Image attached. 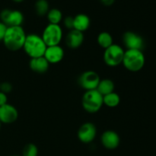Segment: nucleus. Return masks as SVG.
<instances>
[{"instance_id": "f257e3e1", "label": "nucleus", "mask_w": 156, "mask_h": 156, "mask_svg": "<svg viewBox=\"0 0 156 156\" xmlns=\"http://www.w3.org/2000/svg\"><path fill=\"white\" fill-rule=\"evenodd\" d=\"M26 36L22 26L8 27L2 42L7 50L12 52L18 51L23 48Z\"/></svg>"}, {"instance_id": "f03ea898", "label": "nucleus", "mask_w": 156, "mask_h": 156, "mask_svg": "<svg viewBox=\"0 0 156 156\" xmlns=\"http://www.w3.org/2000/svg\"><path fill=\"white\" fill-rule=\"evenodd\" d=\"M47 47L41 36L35 34H30L26 36L23 50L24 53L32 59L44 56Z\"/></svg>"}, {"instance_id": "7ed1b4c3", "label": "nucleus", "mask_w": 156, "mask_h": 156, "mask_svg": "<svg viewBox=\"0 0 156 156\" xmlns=\"http://www.w3.org/2000/svg\"><path fill=\"white\" fill-rule=\"evenodd\" d=\"M145 61V56L142 50H126L124 52L122 64L127 70L136 73L143 68Z\"/></svg>"}, {"instance_id": "20e7f679", "label": "nucleus", "mask_w": 156, "mask_h": 156, "mask_svg": "<svg viewBox=\"0 0 156 156\" xmlns=\"http://www.w3.org/2000/svg\"><path fill=\"white\" fill-rule=\"evenodd\" d=\"M82 105L86 112L95 114L100 111L104 105L103 96L96 89L85 91L82 95Z\"/></svg>"}, {"instance_id": "39448f33", "label": "nucleus", "mask_w": 156, "mask_h": 156, "mask_svg": "<svg viewBox=\"0 0 156 156\" xmlns=\"http://www.w3.org/2000/svg\"><path fill=\"white\" fill-rule=\"evenodd\" d=\"M62 27L59 24H48L44 28L42 34L43 41L47 47L59 45L62 39Z\"/></svg>"}, {"instance_id": "423d86ee", "label": "nucleus", "mask_w": 156, "mask_h": 156, "mask_svg": "<svg viewBox=\"0 0 156 156\" xmlns=\"http://www.w3.org/2000/svg\"><path fill=\"white\" fill-rule=\"evenodd\" d=\"M124 50L118 44H113L111 47L105 49L104 53V61L108 66L116 67L122 64Z\"/></svg>"}, {"instance_id": "0eeeda50", "label": "nucleus", "mask_w": 156, "mask_h": 156, "mask_svg": "<svg viewBox=\"0 0 156 156\" xmlns=\"http://www.w3.org/2000/svg\"><path fill=\"white\" fill-rule=\"evenodd\" d=\"M101 79L99 75L95 71L88 70L83 72L78 78V83L82 88L85 91L97 89Z\"/></svg>"}, {"instance_id": "6e6552de", "label": "nucleus", "mask_w": 156, "mask_h": 156, "mask_svg": "<svg viewBox=\"0 0 156 156\" xmlns=\"http://www.w3.org/2000/svg\"><path fill=\"white\" fill-rule=\"evenodd\" d=\"M0 19L7 27L21 26L24 22V15L18 10L5 9L0 12Z\"/></svg>"}, {"instance_id": "1a4fd4ad", "label": "nucleus", "mask_w": 156, "mask_h": 156, "mask_svg": "<svg viewBox=\"0 0 156 156\" xmlns=\"http://www.w3.org/2000/svg\"><path fill=\"white\" fill-rule=\"evenodd\" d=\"M97 135V128L95 125L90 122L83 123L77 132V136L79 141L85 144H88L94 141Z\"/></svg>"}, {"instance_id": "9d476101", "label": "nucleus", "mask_w": 156, "mask_h": 156, "mask_svg": "<svg viewBox=\"0 0 156 156\" xmlns=\"http://www.w3.org/2000/svg\"><path fill=\"white\" fill-rule=\"evenodd\" d=\"M122 41L126 50H142L144 47V41L143 37L135 32H125L123 34Z\"/></svg>"}, {"instance_id": "9b49d317", "label": "nucleus", "mask_w": 156, "mask_h": 156, "mask_svg": "<svg viewBox=\"0 0 156 156\" xmlns=\"http://www.w3.org/2000/svg\"><path fill=\"white\" fill-rule=\"evenodd\" d=\"M18 111L13 105L6 104L0 107V122L5 124H11L18 120Z\"/></svg>"}, {"instance_id": "f8f14e48", "label": "nucleus", "mask_w": 156, "mask_h": 156, "mask_svg": "<svg viewBox=\"0 0 156 156\" xmlns=\"http://www.w3.org/2000/svg\"><path fill=\"white\" fill-rule=\"evenodd\" d=\"M101 143L105 149L114 150L120 146V136L114 130H106L101 136Z\"/></svg>"}, {"instance_id": "ddd939ff", "label": "nucleus", "mask_w": 156, "mask_h": 156, "mask_svg": "<svg viewBox=\"0 0 156 156\" xmlns=\"http://www.w3.org/2000/svg\"><path fill=\"white\" fill-rule=\"evenodd\" d=\"M44 57L50 64L59 63L64 57V50L59 45L47 47Z\"/></svg>"}, {"instance_id": "4468645a", "label": "nucleus", "mask_w": 156, "mask_h": 156, "mask_svg": "<svg viewBox=\"0 0 156 156\" xmlns=\"http://www.w3.org/2000/svg\"><path fill=\"white\" fill-rule=\"evenodd\" d=\"M85 40V37L82 32L77 30H69L66 37V44L69 48L72 50H76L82 45Z\"/></svg>"}, {"instance_id": "2eb2a0df", "label": "nucleus", "mask_w": 156, "mask_h": 156, "mask_svg": "<svg viewBox=\"0 0 156 156\" xmlns=\"http://www.w3.org/2000/svg\"><path fill=\"white\" fill-rule=\"evenodd\" d=\"M29 67L34 73L44 74L48 71L50 63L47 62V60L44 56L32 58L29 62Z\"/></svg>"}, {"instance_id": "dca6fc26", "label": "nucleus", "mask_w": 156, "mask_h": 156, "mask_svg": "<svg viewBox=\"0 0 156 156\" xmlns=\"http://www.w3.org/2000/svg\"><path fill=\"white\" fill-rule=\"evenodd\" d=\"M91 25L90 18L85 14H78L74 17V29L80 32H85Z\"/></svg>"}, {"instance_id": "f3484780", "label": "nucleus", "mask_w": 156, "mask_h": 156, "mask_svg": "<svg viewBox=\"0 0 156 156\" xmlns=\"http://www.w3.org/2000/svg\"><path fill=\"white\" fill-rule=\"evenodd\" d=\"M115 85L114 82L110 79H101L99 82L98 85L97 87V91L101 94L102 96H105L106 94H110L111 92H114Z\"/></svg>"}, {"instance_id": "a211bd4d", "label": "nucleus", "mask_w": 156, "mask_h": 156, "mask_svg": "<svg viewBox=\"0 0 156 156\" xmlns=\"http://www.w3.org/2000/svg\"><path fill=\"white\" fill-rule=\"evenodd\" d=\"M120 97L114 91L103 96V104L108 108H116L120 105Z\"/></svg>"}, {"instance_id": "6ab92c4d", "label": "nucleus", "mask_w": 156, "mask_h": 156, "mask_svg": "<svg viewBox=\"0 0 156 156\" xmlns=\"http://www.w3.org/2000/svg\"><path fill=\"white\" fill-rule=\"evenodd\" d=\"M97 41L98 45L100 46L101 48L107 49L109 47H111L113 44H114V41H113V37L110 33L107 31L101 32L98 34L97 38Z\"/></svg>"}, {"instance_id": "aec40b11", "label": "nucleus", "mask_w": 156, "mask_h": 156, "mask_svg": "<svg viewBox=\"0 0 156 156\" xmlns=\"http://www.w3.org/2000/svg\"><path fill=\"white\" fill-rule=\"evenodd\" d=\"M47 18L49 24H59L62 20V13L59 9L54 8L49 10L47 14Z\"/></svg>"}, {"instance_id": "412c9836", "label": "nucleus", "mask_w": 156, "mask_h": 156, "mask_svg": "<svg viewBox=\"0 0 156 156\" xmlns=\"http://www.w3.org/2000/svg\"><path fill=\"white\" fill-rule=\"evenodd\" d=\"M35 11L37 15L39 16L47 15V12L50 10V5L47 0H37L34 5Z\"/></svg>"}, {"instance_id": "4be33fe9", "label": "nucleus", "mask_w": 156, "mask_h": 156, "mask_svg": "<svg viewBox=\"0 0 156 156\" xmlns=\"http://www.w3.org/2000/svg\"><path fill=\"white\" fill-rule=\"evenodd\" d=\"M38 149L37 146L34 143H27L24 146L22 149L21 156H37Z\"/></svg>"}, {"instance_id": "5701e85b", "label": "nucleus", "mask_w": 156, "mask_h": 156, "mask_svg": "<svg viewBox=\"0 0 156 156\" xmlns=\"http://www.w3.org/2000/svg\"><path fill=\"white\" fill-rule=\"evenodd\" d=\"M12 90H13V86L10 82H4L2 83H0V91H2V92L7 94L12 92Z\"/></svg>"}, {"instance_id": "b1692460", "label": "nucleus", "mask_w": 156, "mask_h": 156, "mask_svg": "<svg viewBox=\"0 0 156 156\" xmlns=\"http://www.w3.org/2000/svg\"><path fill=\"white\" fill-rule=\"evenodd\" d=\"M63 24L69 30L74 29V17L66 16L63 18Z\"/></svg>"}, {"instance_id": "393cba45", "label": "nucleus", "mask_w": 156, "mask_h": 156, "mask_svg": "<svg viewBox=\"0 0 156 156\" xmlns=\"http://www.w3.org/2000/svg\"><path fill=\"white\" fill-rule=\"evenodd\" d=\"M7 26L4 23L0 21V42H2L3 41V39H4V37L5 34L6 30H7Z\"/></svg>"}, {"instance_id": "a878e982", "label": "nucleus", "mask_w": 156, "mask_h": 156, "mask_svg": "<svg viewBox=\"0 0 156 156\" xmlns=\"http://www.w3.org/2000/svg\"><path fill=\"white\" fill-rule=\"evenodd\" d=\"M8 103L7 94L0 91V107L6 105Z\"/></svg>"}, {"instance_id": "bb28decb", "label": "nucleus", "mask_w": 156, "mask_h": 156, "mask_svg": "<svg viewBox=\"0 0 156 156\" xmlns=\"http://www.w3.org/2000/svg\"><path fill=\"white\" fill-rule=\"evenodd\" d=\"M101 2L102 3V4H104L105 5H107V6H110L111 5H113L114 3V2H115V0H100Z\"/></svg>"}, {"instance_id": "cd10ccee", "label": "nucleus", "mask_w": 156, "mask_h": 156, "mask_svg": "<svg viewBox=\"0 0 156 156\" xmlns=\"http://www.w3.org/2000/svg\"><path fill=\"white\" fill-rule=\"evenodd\" d=\"M12 1L15 2H23L24 0H12Z\"/></svg>"}, {"instance_id": "c85d7f7f", "label": "nucleus", "mask_w": 156, "mask_h": 156, "mask_svg": "<svg viewBox=\"0 0 156 156\" xmlns=\"http://www.w3.org/2000/svg\"><path fill=\"white\" fill-rule=\"evenodd\" d=\"M1 128H2V123L0 122V131H1Z\"/></svg>"}, {"instance_id": "c756f323", "label": "nucleus", "mask_w": 156, "mask_h": 156, "mask_svg": "<svg viewBox=\"0 0 156 156\" xmlns=\"http://www.w3.org/2000/svg\"><path fill=\"white\" fill-rule=\"evenodd\" d=\"M10 156H21V155H10Z\"/></svg>"}]
</instances>
